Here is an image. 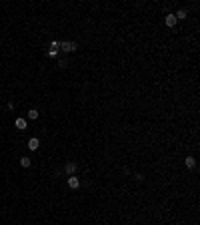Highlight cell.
Here are the masks:
<instances>
[{"label":"cell","instance_id":"9c48e42d","mask_svg":"<svg viewBox=\"0 0 200 225\" xmlns=\"http://www.w3.org/2000/svg\"><path fill=\"white\" fill-rule=\"evenodd\" d=\"M28 119H38V111L36 109H30V111H28Z\"/></svg>","mask_w":200,"mask_h":225},{"label":"cell","instance_id":"ba28073f","mask_svg":"<svg viewBox=\"0 0 200 225\" xmlns=\"http://www.w3.org/2000/svg\"><path fill=\"white\" fill-rule=\"evenodd\" d=\"M30 163L32 161L28 159V157H22V159H20V165H22V167H30Z\"/></svg>","mask_w":200,"mask_h":225},{"label":"cell","instance_id":"3957f363","mask_svg":"<svg viewBox=\"0 0 200 225\" xmlns=\"http://www.w3.org/2000/svg\"><path fill=\"white\" fill-rule=\"evenodd\" d=\"M64 171L68 173V175H74V173H76V163H74V161H70V163H66Z\"/></svg>","mask_w":200,"mask_h":225},{"label":"cell","instance_id":"6da1fadb","mask_svg":"<svg viewBox=\"0 0 200 225\" xmlns=\"http://www.w3.org/2000/svg\"><path fill=\"white\" fill-rule=\"evenodd\" d=\"M74 48H76V42H70V40L60 42V50H64V52H72Z\"/></svg>","mask_w":200,"mask_h":225},{"label":"cell","instance_id":"5b68a950","mask_svg":"<svg viewBox=\"0 0 200 225\" xmlns=\"http://www.w3.org/2000/svg\"><path fill=\"white\" fill-rule=\"evenodd\" d=\"M14 125H16V129L24 131V129H26V119H16V121H14Z\"/></svg>","mask_w":200,"mask_h":225},{"label":"cell","instance_id":"7a4b0ae2","mask_svg":"<svg viewBox=\"0 0 200 225\" xmlns=\"http://www.w3.org/2000/svg\"><path fill=\"white\" fill-rule=\"evenodd\" d=\"M68 187H70V189H78V187H80L78 177H74V175H72V177H68Z\"/></svg>","mask_w":200,"mask_h":225},{"label":"cell","instance_id":"52a82bcc","mask_svg":"<svg viewBox=\"0 0 200 225\" xmlns=\"http://www.w3.org/2000/svg\"><path fill=\"white\" fill-rule=\"evenodd\" d=\"M174 24H176V16H174V14H168V16H166V26L172 28Z\"/></svg>","mask_w":200,"mask_h":225},{"label":"cell","instance_id":"8992f818","mask_svg":"<svg viewBox=\"0 0 200 225\" xmlns=\"http://www.w3.org/2000/svg\"><path fill=\"white\" fill-rule=\"evenodd\" d=\"M184 163H186V167H188V169H194V167H196V159H194V157H186Z\"/></svg>","mask_w":200,"mask_h":225},{"label":"cell","instance_id":"30bf717a","mask_svg":"<svg viewBox=\"0 0 200 225\" xmlns=\"http://www.w3.org/2000/svg\"><path fill=\"white\" fill-rule=\"evenodd\" d=\"M174 16H176V20H178V18H186V10H178Z\"/></svg>","mask_w":200,"mask_h":225},{"label":"cell","instance_id":"277c9868","mask_svg":"<svg viewBox=\"0 0 200 225\" xmlns=\"http://www.w3.org/2000/svg\"><path fill=\"white\" fill-rule=\"evenodd\" d=\"M38 147H40V141H38V139H30V141H28V149L30 151H36Z\"/></svg>","mask_w":200,"mask_h":225}]
</instances>
